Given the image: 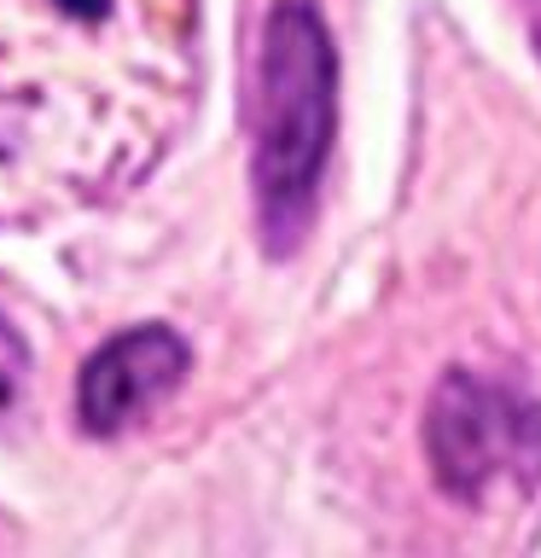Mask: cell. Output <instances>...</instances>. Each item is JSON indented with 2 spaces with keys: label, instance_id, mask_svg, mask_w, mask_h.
<instances>
[{
  "label": "cell",
  "instance_id": "obj_1",
  "mask_svg": "<svg viewBox=\"0 0 541 558\" xmlns=\"http://www.w3.org/2000/svg\"><path fill=\"white\" fill-rule=\"evenodd\" d=\"M338 129V52L314 0H274L256 47V221L274 256H286L314 216L321 169Z\"/></svg>",
  "mask_w": 541,
  "mask_h": 558
},
{
  "label": "cell",
  "instance_id": "obj_2",
  "mask_svg": "<svg viewBox=\"0 0 541 558\" xmlns=\"http://www.w3.org/2000/svg\"><path fill=\"white\" fill-rule=\"evenodd\" d=\"M425 453L436 488L466 506L524 495L541 483V401L518 384L454 366L425 408Z\"/></svg>",
  "mask_w": 541,
  "mask_h": 558
},
{
  "label": "cell",
  "instance_id": "obj_3",
  "mask_svg": "<svg viewBox=\"0 0 541 558\" xmlns=\"http://www.w3.org/2000/svg\"><path fill=\"white\" fill-rule=\"evenodd\" d=\"M187 373V343L169 326H140L122 331L82 366L76 384V413L87 430H122L129 418L157 408Z\"/></svg>",
  "mask_w": 541,
  "mask_h": 558
},
{
  "label": "cell",
  "instance_id": "obj_4",
  "mask_svg": "<svg viewBox=\"0 0 541 558\" xmlns=\"http://www.w3.org/2000/svg\"><path fill=\"white\" fill-rule=\"evenodd\" d=\"M24 373H29V355H24V338L7 326V314H0V413H12L17 390H24Z\"/></svg>",
  "mask_w": 541,
  "mask_h": 558
}]
</instances>
